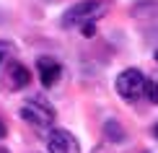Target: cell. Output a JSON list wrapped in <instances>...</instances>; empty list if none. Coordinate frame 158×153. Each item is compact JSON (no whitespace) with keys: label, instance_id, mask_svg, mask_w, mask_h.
<instances>
[{"label":"cell","instance_id":"cell-1","mask_svg":"<svg viewBox=\"0 0 158 153\" xmlns=\"http://www.w3.org/2000/svg\"><path fill=\"white\" fill-rule=\"evenodd\" d=\"M111 0H81L73 8L65 11L62 16V26L65 29H81L83 23H96L98 18L106 16Z\"/></svg>","mask_w":158,"mask_h":153},{"label":"cell","instance_id":"cell-2","mask_svg":"<svg viewBox=\"0 0 158 153\" xmlns=\"http://www.w3.org/2000/svg\"><path fill=\"white\" fill-rule=\"evenodd\" d=\"M21 119L29 122L34 130H49L55 125V109L44 99H31L21 106Z\"/></svg>","mask_w":158,"mask_h":153},{"label":"cell","instance_id":"cell-3","mask_svg":"<svg viewBox=\"0 0 158 153\" xmlns=\"http://www.w3.org/2000/svg\"><path fill=\"white\" fill-rule=\"evenodd\" d=\"M145 81L148 78L137 68H127V70H122L119 75H117L114 88H117V94H119L124 101H137V99L145 94Z\"/></svg>","mask_w":158,"mask_h":153},{"label":"cell","instance_id":"cell-4","mask_svg":"<svg viewBox=\"0 0 158 153\" xmlns=\"http://www.w3.org/2000/svg\"><path fill=\"white\" fill-rule=\"evenodd\" d=\"M47 153H81V145L73 132L55 127L47 135Z\"/></svg>","mask_w":158,"mask_h":153},{"label":"cell","instance_id":"cell-5","mask_svg":"<svg viewBox=\"0 0 158 153\" xmlns=\"http://www.w3.org/2000/svg\"><path fill=\"white\" fill-rule=\"evenodd\" d=\"M36 70H39V81L44 88H55V83L62 75V65L55 57H39L36 60Z\"/></svg>","mask_w":158,"mask_h":153},{"label":"cell","instance_id":"cell-6","mask_svg":"<svg viewBox=\"0 0 158 153\" xmlns=\"http://www.w3.org/2000/svg\"><path fill=\"white\" fill-rule=\"evenodd\" d=\"M8 83H10L13 91H21V88H26V86L31 83V73L26 70L21 62H10V68H8Z\"/></svg>","mask_w":158,"mask_h":153},{"label":"cell","instance_id":"cell-7","mask_svg":"<svg viewBox=\"0 0 158 153\" xmlns=\"http://www.w3.org/2000/svg\"><path fill=\"white\" fill-rule=\"evenodd\" d=\"M104 135H106V140H111V143H122L124 140V138H127V135H124V130H122V125L119 122H114V119H109V122H106V127H104Z\"/></svg>","mask_w":158,"mask_h":153},{"label":"cell","instance_id":"cell-8","mask_svg":"<svg viewBox=\"0 0 158 153\" xmlns=\"http://www.w3.org/2000/svg\"><path fill=\"white\" fill-rule=\"evenodd\" d=\"M145 94L153 104H158V78H153V81H145Z\"/></svg>","mask_w":158,"mask_h":153},{"label":"cell","instance_id":"cell-9","mask_svg":"<svg viewBox=\"0 0 158 153\" xmlns=\"http://www.w3.org/2000/svg\"><path fill=\"white\" fill-rule=\"evenodd\" d=\"M81 31H83V36H94L96 34V23H83Z\"/></svg>","mask_w":158,"mask_h":153},{"label":"cell","instance_id":"cell-10","mask_svg":"<svg viewBox=\"0 0 158 153\" xmlns=\"http://www.w3.org/2000/svg\"><path fill=\"white\" fill-rule=\"evenodd\" d=\"M8 47H10L8 42H0V62H3V55H5V52H8Z\"/></svg>","mask_w":158,"mask_h":153},{"label":"cell","instance_id":"cell-11","mask_svg":"<svg viewBox=\"0 0 158 153\" xmlns=\"http://www.w3.org/2000/svg\"><path fill=\"white\" fill-rule=\"evenodd\" d=\"M5 135H8V127H5V122H3V119H0V140H3Z\"/></svg>","mask_w":158,"mask_h":153},{"label":"cell","instance_id":"cell-12","mask_svg":"<svg viewBox=\"0 0 158 153\" xmlns=\"http://www.w3.org/2000/svg\"><path fill=\"white\" fill-rule=\"evenodd\" d=\"M153 135H156V138H158V125H156V127H153Z\"/></svg>","mask_w":158,"mask_h":153},{"label":"cell","instance_id":"cell-13","mask_svg":"<svg viewBox=\"0 0 158 153\" xmlns=\"http://www.w3.org/2000/svg\"><path fill=\"white\" fill-rule=\"evenodd\" d=\"M153 57H156V62H158V49H156V55H153Z\"/></svg>","mask_w":158,"mask_h":153},{"label":"cell","instance_id":"cell-14","mask_svg":"<svg viewBox=\"0 0 158 153\" xmlns=\"http://www.w3.org/2000/svg\"><path fill=\"white\" fill-rule=\"evenodd\" d=\"M0 153H8V151H3V148H0Z\"/></svg>","mask_w":158,"mask_h":153}]
</instances>
